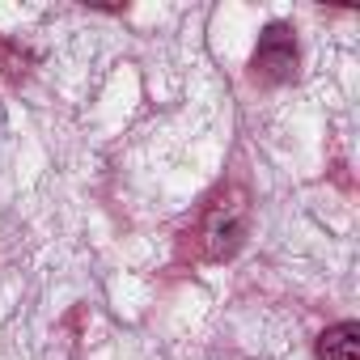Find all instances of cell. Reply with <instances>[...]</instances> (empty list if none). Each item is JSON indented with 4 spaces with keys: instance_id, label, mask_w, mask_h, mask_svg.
<instances>
[{
    "instance_id": "3957f363",
    "label": "cell",
    "mask_w": 360,
    "mask_h": 360,
    "mask_svg": "<svg viewBox=\"0 0 360 360\" xmlns=\"http://www.w3.org/2000/svg\"><path fill=\"white\" fill-rule=\"evenodd\" d=\"M318 360H360V322H339L318 339Z\"/></svg>"
},
{
    "instance_id": "7a4b0ae2",
    "label": "cell",
    "mask_w": 360,
    "mask_h": 360,
    "mask_svg": "<svg viewBox=\"0 0 360 360\" xmlns=\"http://www.w3.org/2000/svg\"><path fill=\"white\" fill-rule=\"evenodd\" d=\"M242 233H246V204H242V195L217 200L212 212H208V221H204V246H208V255L212 259H229L238 250Z\"/></svg>"
},
{
    "instance_id": "6da1fadb",
    "label": "cell",
    "mask_w": 360,
    "mask_h": 360,
    "mask_svg": "<svg viewBox=\"0 0 360 360\" xmlns=\"http://www.w3.org/2000/svg\"><path fill=\"white\" fill-rule=\"evenodd\" d=\"M250 72L259 85H284L297 77V39H292V26L284 22H271L255 47V60H250Z\"/></svg>"
}]
</instances>
